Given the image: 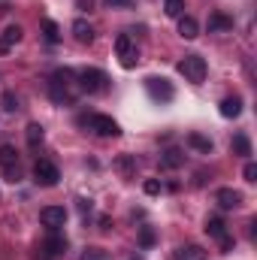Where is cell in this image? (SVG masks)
<instances>
[{"label": "cell", "mask_w": 257, "mask_h": 260, "mask_svg": "<svg viewBox=\"0 0 257 260\" xmlns=\"http://www.w3.org/2000/svg\"><path fill=\"white\" fill-rule=\"evenodd\" d=\"M76 73L73 70H55L49 79V94L55 103H73L76 100Z\"/></svg>", "instance_id": "obj_1"}, {"label": "cell", "mask_w": 257, "mask_h": 260, "mask_svg": "<svg viewBox=\"0 0 257 260\" xmlns=\"http://www.w3.org/2000/svg\"><path fill=\"white\" fill-rule=\"evenodd\" d=\"M106 73L103 70H97V67H85V70H79L76 73V85H79V91H85V94H100V91H106Z\"/></svg>", "instance_id": "obj_2"}, {"label": "cell", "mask_w": 257, "mask_h": 260, "mask_svg": "<svg viewBox=\"0 0 257 260\" xmlns=\"http://www.w3.org/2000/svg\"><path fill=\"white\" fill-rule=\"evenodd\" d=\"M79 124L88 130H94L97 136H121V127L115 118L109 115H79Z\"/></svg>", "instance_id": "obj_3"}, {"label": "cell", "mask_w": 257, "mask_h": 260, "mask_svg": "<svg viewBox=\"0 0 257 260\" xmlns=\"http://www.w3.org/2000/svg\"><path fill=\"white\" fill-rule=\"evenodd\" d=\"M64 251H67V236H61L58 230H52V233L40 242V248H37V260H58Z\"/></svg>", "instance_id": "obj_4"}, {"label": "cell", "mask_w": 257, "mask_h": 260, "mask_svg": "<svg viewBox=\"0 0 257 260\" xmlns=\"http://www.w3.org/2000/svg\"><path fill=\"white\" fill-rule=\"evenodd\" d=\"M179 73L188 79V82H194V85H200L203 79H206V58H200V55H185L182 61H179Z\"/></svg>", "instance_id": "obj_5"}, {"label": "cell", "mask_w": 257, "mask_h": 260, "mask_svg": "<svg viewBox=\"0 0 257 260\" xmlns=\"http://www.w3.org/2000/svg\"><path fill=\"white\" fill-rule=\"evenodd\" d=\"M115 55H118V61H121L124 70H133V67H136L139 52H136V43H133L130 34H118V40H115Z\"/></svg>", "instance_id": "obj_6"}, {"label": "cell", "mask_w": 257, "mask_h": 260, "mask_svg": "<svg viewBox=\"0 0 257 260\" xmlns=\"http://www.w3.org/2000/svg\"><path fill=\"white\" fill-rule=\"evenodd\" d=\"M145 91H148V97L151 100H157V103H170L173 100V82L170 79H164V76H148L145 79Z\"/></svg>", "instance_id": "obj_7"}, {"label": "cell", "mask_w": 257, "mask_h": 260, "mask_svg": "<svg viewBox=\"0 0 257 260\" xmlns=\"http://www.w3.org/2000/svg\"><path fill=\"white\" fill-rule=\"evenodd\" d=\"M206 233H209L212 239H218V245H221V251H224V254H227V251H233V239H230V233H227V224H224L218 215L206 218Z\"/></svg>", "instance_id": "obj_8"}, {"label": "cell", "mask_w": 257, "mask_h": 260, "mask_svg": "<svg viewBox=\"0 0 257 260\" xmlns=\"http://www.w3.org/2000/svg\"><path fill=\"white\" fill-rule=\"evenodd\" d=\"M34 179H37V185H43V188H55L58 179H61V173H58V167H55L52 160H37V164H34Z\"/></svg>", "instance_id": "obj_9"}, {"label": "cell", "mask_w": 257, "mask_h": 260, "mask_svg": "<svg viewBox=\"0 0 257 260\" xmlns=\"http://www.w3.org/2000/svg\"><path fill=\"white\" fill-rule=\"evenodd\" d=\"M40 221L49 230H58V227H64V221H67V209L64 206H46V209H40Z\"/></svg>", "instance_id": "obj_10"}, {"label": "cell", "mask_w": 257, "mask_h": 260, "mask_svg": "<svg viewBox=\"0 0 257 260\" xmlns=\"http://www.w3.org/2000/svg\"><path fill=\"white\" fill-rule=\"evenodd\" d=\"M21 34H24V30H21L18 24H6V30L0 34V55H6V52L21 40Z\"/></svg>", "instance_id": "obj_11"}, {"label": "cell", "mask_w": 257, "mask_h": 260, "mask_svg": "<svg viewBox=\"0 0 257 260\" xmlns=\"http://www.w3.org/2000/svg\"><path fill=\"white\" fill-rule=\"evenodd\" d=\"M215 200H218L221 209H239V206H242V194L233 191V188H221V191L215 194Z\"/></svg>", "instance_id": "obj_12"}, {"label": "cell", "mask_w": 257, "mask_h": 260, "mask_svg": "<svg viewBox=\"0 0 257 260\" xmlns=\"http://www.w3.org/2000/svg\"><path fill=\"white\" fill-rule=\"evenodd\" d=\"M73 37H76V43L88 46V43H94V27L85 18H79V21H73Z\"/></svg>", "instance_id": "obj_13"}, {"label": "cell", "mask_w": 257, "mask_h": 260, "mask_svg": "<svg viewBox=\"0 0 257 260\" xmlns=\"http://www.w3.org/2000/svg\"><path fill=\"white\" fill-rule=\"evenodd\" d=\"M221 30H233V18L224 12H212L209 15V34H221Z\"/></svg>", "instance_id": "obj_14"}, {"label": "cell", "mask_w": 257, "mask_h": 260, "mask_svg": "<svg viewBox=\"0 0 257 260\" xmlns=\"http://www.w3.org/2000/svg\"><path fill=\"white\" fill-rule=\"evenodd\" d=\"M221 115L224 118H239L242 115V97H236V94L233 97H224L221 100Z\"/></svg>", "instance_id": "obj_15"}, {"label": "cell", "mask_w": 257, "mask_h": 260, "mask_svg": "<svg viewBox=\"0 0 257 260\" xmlns=\"http://www.w3.org/2000/svg\"><path fill=\"white\" fill-rule=\"evenodd\" d=\"M185 164V154L179 151V148H167L164 154H160V170H179Z\"/></svg>", "instance_id": "obj_16"}, {"label": "cell", "mask_w": 257, "mask_h": 260, "mask_svg": "<svg viewBox=\"0 0 257 260\" xmlns=\"http://www.w3.org/2000/svg\"><path fill=\"white\" fill-rule=\"evenodd\" d=\"M197 34H200L197 18H191V15H179V37H182V40H197Z\"/></svg>", "instance_id": "obj_17"}, {"label": "cell", "mask_w": 257, "mask_h": 260, "mask_svg": "<svg viewBox=\"0 0 257 260\" xmlns=\"http://www.w3.org/2000/svg\"><path fill=\"white\" fill-rule=\"evenodd\" d=\"M0 167L3 170H18V151L12 148V145H0Z\"/></svg>", "instance_id": "obj_18"}, {"label": "cell", "mask_w": 257, "mask_h": 260, "mask_svg": "<svg viewBox=\"0 0 257 260\" xmlns=\"http://www.w3.org/2000/svg\"><path fill=\"white\" fill-rule=\"evenodd\" d=\"M230 145H233V154H239V157H251V139H248V133H236Z\"/></svg>", "instance_id": "obj_19"}, {"label": "cell", "mask_w": 257, "mask_h": 260, "mask_svg": "<svg viewBox=\"0 0 257 260\" xmlns=\"http://www.w3.org/2000/svg\"><path fill=\"white\" fill-rule=\"evenodd\" d=\"M24 136H27V145H30L34 151H37V148L43 145V139H46V133H43V127H40L37 121H30V124H27V130H24Z\"/></svg>", "instance_id": "obj_20"}, {"label": "cell", "mask_w": 257, "mask_h": 260, "mask_svg": "<svg viewBox=\"0 0 257 260\" xmlns=\"http://www.w3.org/2000/svg\"><path fill=\"white\" fill-rule=\"evenodd\" d=\"M188 145L197 148L200 154H209V151H212V139H209V136H203V133H188Z\"/></svg>", "instance_id": "obj_21"}, {"label": "cell", "mask_w": 257, "mask_h": 260, "mask_svg": "<svg viewBox=\"0 0 257 260\" xmlns=\"http://www.w3.org/2000/svg\"><path fill=\"white\" fill-rule=\"evenodd\" d=\"M43 37H46V43H52V46H55V43L61 40V27H58L52 18H43Z\"/></svg>", "instance_id": "obj_22"}, {"label": "cell", "mask_w": 257, "mask_h": 260, "mask_svg": "<svg viewBox=\"0 0 257 260\" xmlns=\"http://www.w3.org/2000/svg\"><path fill=\"white\" fill-rule=\"evenodd\" d=\"M164 12H167L170 18H179V15L185 12V0H164Z\"/></svg>", "instance_id": "obj_23"}, {"label": "cell", "mask_w": 257, "mask_h": 260, "mask_svg": "<svg viewBox=\"0 0 257 260\" xmlns=\"http://www.w3.org/2000/svg\"><path fill=\"white\" fill-rule=\"evenodd\" d=\"M179 257H182V260H203V248H200V245H188V248H179Z\"/></svg>", "instance_id": "obj_24"}, {"label": "cell", "mask_w": 257, "mask_h": 260, "mask_svg": "<svg viewBox=\"0 0 257 260\" xmlns=\"http://www.w3.org/2000/svg\"><path fill=\"white\" fill-rule=\"evenodd\" d=\"M154 239H157V236H154V230H151V227H142V230H139V245H142V248H151V245H154Z\"/></svg>", "instance_id": "obj_25"}, {"label": "cell", "mask_w": 257, "mask_h": 260, "mask_svg": "<svg viewBox=\"0 0 257 260\" xmlns=\"http://www.w3.org/2000/svg\"><path fill=\"white\" fill-rule=\"evenodd\" d=\"M0 103H3L6 112H15V109H18V97H15L12 91H3V100H0Z\"/></svg>", "instance_id": "obj_26"}, {"label": "cell", "mask_w": 257, "mask_h": 260, "mask_svg": "<svg viewBox=\"0 0 257 260\" xmlns=\"http://www.w3.org/2000/svg\"><path fill=\"white\" fill-rule=\"evenodd\" d=\"M115 167H118L124 176H130V173L136 170V160H133V157H118V160H115Z\"/></svg>", "instance_id": "obj_27"}, {"label": "cell", "mask_w": 257, "mask_h": 260, "mask_svg": "<svg viewBox=\"0 0 257 260\" xmlns=\"http://www.w3.org/2000/svg\"><path fill=\"white\" fill-rule=\"evenodd\" d=\"M160 188H164V185H160V182H157V179H148V182H145V185H142V191H145V194H148V197L160 194Z\"/></svg>", "instance_id": "obj_28"}, {"label": "cell", "mask_w": 257, "mask_h": 260, "mask_svg": "<svg viewBox=\"0 0 257 260\" xmlns=\"http://www.w3.org/2000/svg\"><path fill=\"white\" fill-rule=\"evenodd\" d=\"M103 3H106L109 9H130L136 0H103Z\"/></svg>", "instance_id": "obj_29"}, {"label": "cell", "mask_w": 257, "mask_h": 260, "mask_svg": "<svg viewBox=\"0 0 257 260\" xmlns=\"http://www.w3.org/2000/svg\"><path fill=\"white\" fill-rule=\"evenodd\" d=\"M242 176H245V182H257V164H245V170H242Z\"/></svg>", "instance_id": "obj_30"}, {"label": "cell", "mask_w": 257, "mask_h": 260, "mask_svg": "<svg viewBox=\"0 0 257 260\" xmlns=\"http://www.w3.org/2000/svg\"><path fill=\"white\" fill-rule=\"evenodd\" d=\"M82 260H106V251H100V248H88Z\"/></svg>", "instance_id": "obj_31"}, {"label": "cell", "mask_w": 257, "mask_h": 260, "mask_svg": "<svg viewBox=\"0 0 257 260\" xmlns=\"http://www.w3.org/2000/svg\"><path fill=\"white\" fill-rule=\"evenodd\" d=\"M79 212H91V200H79Z\"/></svg>", "instance_id": "obj_32"}, {"label": "cell", "mask_w": 257, "mask_h": 260, "mask_svg": "<svg viewBox=\"0 0 257 260\" xmlns=\"http://www.w3.org/2000/svg\"><path fill=\"white\" fill-rule=\"evenodd\" d=\"M79 3V9H91V0H76Z\"/></svg>", "instance_id": "obj_33"}, {"label": "cell", "mask_w": 257, "mask_h": 260, "mask_svg": "<svg viewBox=\"0 0 257 260\" xmlns=\"http://www.w3.org/2000/svg\"><path fill=\"white\" fill-rule=\"evenodd\" d=\"M133 260H139V257H133Z\"/></svg>", "instance_id": "obj_34"}]
</instances>
